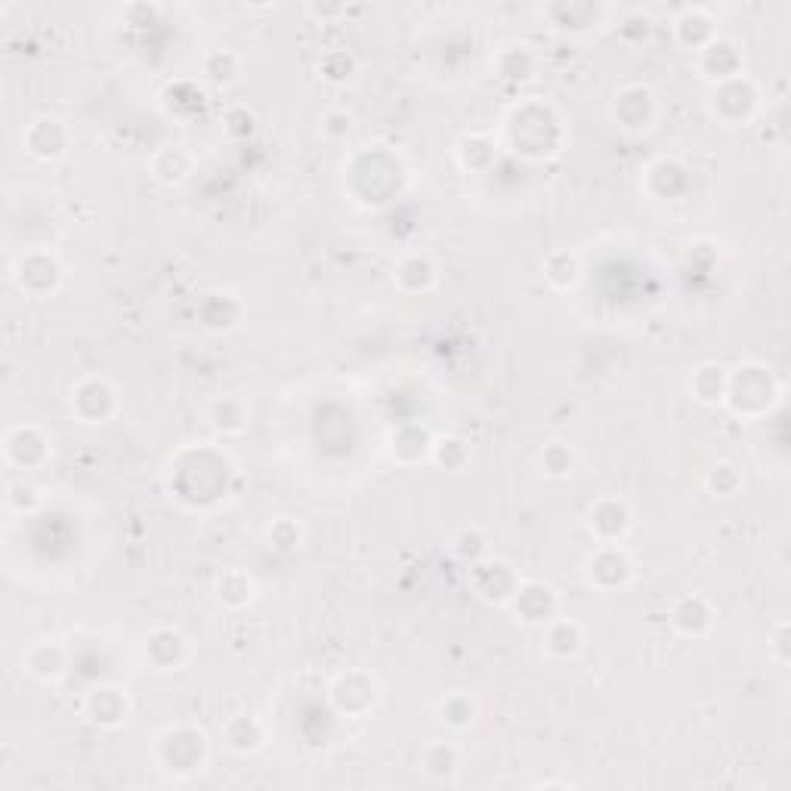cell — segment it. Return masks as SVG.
<instances>
[{"instance_id":"1","label":"cell","mask_w":791,"mask_h":791,"mask_svg":"<svg viewBox=\"0 0 791 791\" xmlns=\"http://www.w3.org/2000/svg\"><path fill=\"white\" fill-rule=\"evenodd\" d=\"M232 482V461L220 448H183L170 464V492L186 508H210L223 501Z\"/></svg>"},{"instance_id":"2","label":"cell","mask_w":791,"mask_h":791,"mask_svg":"<svg viewBox=\"0 0 791 791\" xmlns=\"http://www.w3.org/2000/svg\"><path fill=\"white\" fill-rule=\"evenodd\" d=\"M504 136L513 155L525 162H548L560 155L566 143V127L556 108L544 100H523L508 112L504 121Z\"/></svg>"},{"instance_id":"3","label":"cell","mask_w":791,"mask_h":791,"mask_svg":"<svg viewBox=\"0 0 791 791\" xmlns=\"http://www.w3.org/2000/svg\"><path fill=\"white\" fill-rule=\"evenodd\" d=\"M155 763L165 770L167 777H195L205 770V763L210 758V742L208 732L198 730L192 724H174L155 736V746H152Z\"/></svg>"},{"instance_id":"4","label":"cell","mask_w":791,"mask_h":791,"mask_svg":"<svg viewBox=\"0 0 791 791\" xmlns=\"http://www.w3.org/2000/svg\"><path fill=\"white\" fill-rule=\"evenodd\" d=\"M779 396H782V387H779L777 374L761 362H746V365L732 368L727 377L724 405H730V412L739 418H763L779 403Z\"/></svg>"},{"instance_id":"5","label":"cell","mask_w":791,"mask_h":791,"mask_svg":"<svg viewBox=\"0 0 791 791\" xmlns=\"http://www.w3.org/2000/svg\"><path fill=\"white\" fill-rule=\"evenodd\" d=\"M350 165H356L358 170L372 174V177H344L346 183H350V192H353L358 205H368V208H372V205H387V201H393V198L399 195V189H403L405 167L403 162H399L396 155H389V152H358Z\"/></svg>"},{"instance_id":"6","label":"cell","mask_w":791,"mask_h":791,"mask_svg":"<svg viewBox=\"0 0 791 791\" xmlns=\"http://www.w3.org/2000/svg\"><path fill=\"white\" fill-rule=\"evenodd\" d=\"M708 108L724 127H742L761 112V90L748 75H739L711 90Z\"/></svg>"},{"instance_id":"7","label":"cell","mask_w":791,"mask_h":791,"mask_svg":"<svg viewBox=\"0 0 791 791\" xmlns=\"http://www.w3.org/2000/svg\"><path fill=\"white\" fill-rule=\"evenodd\" d=\"M520 572L513 569V563L486 553L482 560L470 563V591L477 594L482 603H492V606H510V600L520 587Z\"/></svg>"},{"instance_id":"8","label":"cell","mask_w":791,"mask_h":791,"mask_svg":"<svg viewBox=\"0 0 791 791\" xmlns=\"http://www.w3.org/2000/svg\"><path fill=\"white\" fill-rule=\"evenodd\" d=\"M329 702L334 705L337 715L365 717L381 702V684L374 674L358 672V668L337 674L329 687Z\"/></svg>"},{"instance_id":"9","label":"cell","mask_w":791,"mask_h":791,"mask_svg":"<svg viewBox=\"0 0 791 791\" xmlns=\"http://www.w3.org/2000/svg\"><path fill=\"white\" fill-rule=\"evenodd\" d=\"M69 405H72V415L81 424L100 427V424H108L118 415V393H115V387L105 377L93 374V377H81L72 387Z\"/></svg>"},{"instance_id":"10","label":"cell","mask_w":791,"mask_h":791,"mask_svg":"<svg viewBox=\"0 0 791 791\" xmlns=\"http://www.w3.org/2000/svg\"><path fill=\"white\" fill-rule=\"evenodd\" d=\"M13 279L19 284V291H25L29 298H50V294L60 291L62 263L53 251L34 248V251H25L15 260Z\"/></svg>"},{"instance_id":"11","label":"cell","mask_w":791,"mask_h":791,"mask_svg":"<svg viewBox=\"0 0 791 791\" xmlns=\"http://www.w3.org/2000/svg\"><path fill=\"white\" fill-rule=\"evenodd\" d=\"M584 579L597 591H622L634 579V560L622 544H597L584 560Z\"/></svg>"},{"instance_id":"12","label":"cell","mask_w":791,"mask_h":791,"mask_svg":"<svg viewBox=\"0 0 791 791\" xmlns=\"http://www.w3.org/2000/svg\"><path fill=\"white\" fill-rule=\"evenodd\" d=\"M189 656H192V646H189V637L179 627H152L149 634L143 637V658H146L152 672H179L189 662Z\"/></svg>"},{"instance_id":"13","label":"cell","mask_w":791,"mask_h":791,"mask_svg":"<svg viewBox=\"0 0 791 791\" xmlns=\"http://www.w3.org/2000/svg\"><path fill=\"white\" fill-rule=\"evenodd\" d=\"M615 124L627 134H643L658 121V100L656 93L643 84H625L615 93L613 100Z\"/></svg>"},{"instance_id":"14","label":"cell","mask_w":791,"mask_h":791,"mask_svg":"<svg viewBox=\"0 0 791 791\" xmlns=\"http://www.w3.org/2000/svg\"><path fill=\"white\" fill-rule=\"evenodd\" d=\"M510 610L523 625L544 627L551 618L560 615V594H556L553 584L541 582V579L520 582L517 594L510 600Z\"/></svg>"},{"instance_id":"15","label":"cell","mask_w":791,"mask_h":791,"mask_svg":"<svg viewBox=\"0 0 791 791\" xmlns=\"http://www.w3.org/2000/svg\"><path fill=\"white\" fill-rule=\"evenodd\" d=\"M634 513L622 498H600L584 513V529L594 535L597 544H622L631 532Z\"/></svg>"},{"instance_id":"16","label":"cell","mask_w":791,"mask_h":791,"mask_svg":"<svg viewBox=\"0 0 791 791\" xmlns=\"http://www.w3.org/2000/svg\"><path fill=\"white\" fill-rule=\"evenodd\" d=\"M50 439H46V434L41 430V427H34V424H19V427H13L10 434H7V439H3V455H7V461L13 464V467H19V470H38V467H44L46 461H50Z\"/></svg>"},{"instance_id":"17","label":"cell","mask_w":791,"mask_h":791,"mask_svg":"<svg viewBox=\"0 0 791 791\" xmlns=\"http://www.w3.org/2000/svg\"><path fill=\"white\" fill-rule=\"evenodd\" d=\"M84 715L100 730H118L131 717V696L121 687L90 689L87 699H84Z\"/></svg>"},{"instance_id":"18","label":"cell","mask_w":791,"mask_h":791,"mask_svg":"<svg viewBox=\"0 0 791 791\" xmlns=\"http://www.w3.org/2000/svg\"><path fill=\"white\" fill-rule=\"evenodd\" d=\"M22 139H25V149H29L34 158H41V162H60L62 155L69 152V146H72L69 127H65L60 118H50V115H41V118L31 121Z\"/></svg>"},{"instance_id":"19","label":"cell","mask_w":791,"mask_h":791,"mask_svg":"<svg viewBox=\"0 0 791 791\" xmlns=\"http://www.w3.org/2000/svg\"><path fill=\"white\" fill-rule=\"evenodd\" d=\"M699 72H702L715 87L717 84H727V81H732V77L746 75L742 50L732 44V41L715 38L705 50H699Z\"/></svg>"},{"instance_id":"20","label":"cell","mask_w":791,"mask_h":791,"mask_svg":"<svg viewBox=\"0 0 791 791\" xmlns=\"http://www.w3.org/2000/svg\"><path fill=\"white\" fill-rule=\"evenodd\" d=\"M672 625L677 634L684 637H708L715 627V606L702 597V594H684L674 600L672 606Z\"/></svg>"},{"instance_id":"21","label":"cell","mask_w":791,"mask_h":791,"mask_svg":"<svg viewBox=\"0 0 791 791\" xmlns=\"http://www.w3.org/2000/svg\"><path fill=\"white\" fill-rule=\"evenodd\" d=\"M689 170L677 158H658L646 167L643 174V189L658 198V201H672L677 195L687 192Z\"/></svg>"},{"instance_id":"22","label":"cell","mask_w":791,"mask_h":791,"mask_svg":"<svg viewBox=\"0 0 791 791\" xmlns=\"http://www.w3.org/2000/svg\"><path fill=\"white\" fill-rule=\"evenodd\" d=\"M418 767L424 777L430 782H443V785H451L458 773H461V751L455 742H446V739H434L427 746L420 748L418 754Z\"/></svg>"},{"instance_id":"23","label":"cell","mask_w":791,"mask_h":791,"mask_svg":"<svg viewBox=\"0 0 791 791\" xmlns=\"http://www.w3.org/2000/svg\"><path fill=\"white\" fill-rule=\"evenodd\" d=\"M674 38L687 50H705L717 38V19L705 7H684L674 15Z\"/></svg>"},{"instance_id":"24","label":"cell","mask_w":791,"mask_h":791,"mask_svg":"<svg viewBox=\"0 0 791 791\" xmlns=\"http://www.w3.org/2000/svg\"><path fill=\"white\" fill-rule=\"evenodd\" d=\"M22 668H25V674H31L34 680H44V684L60 680L65 668H69V649H65L60 641L34 643V646L25 649V656H22Z\"/></svg>"},{"instance_id":"25","label":"cell","mask_w":791,"mask_h":791,"mask_svg":"<svg viewBox=\"0 0 791 791\" xmlns=\"http://www.w3.org/2000/svg\"><path fill=\"white\" fill-rule=\"evenodd\" d=\"M436 279H439V269L427 254L403 257L393 269V284L405 294H427L436 284Z\"/></svg>"},{"instance_id":"26","label":"cell","mask_w":791,"mask_h":791,"mask_svg":"<svg viewBox=\"0 0 791 791\" xmlns=\"http://www.w3.org/2000/svg\"><path fill=\"white\" fill-rule=\"evenodd\" d=\"M541 631H544V649H548V656L575 658L584 649V627L579 625L575 618L556 615V618H551Z\"/></svg>"},{"instance_id":"27","label":"cell","mask_w":791,"mask_h":791,"mask_svg":"<svg viewBox=\"0 0 791 791\" xmlns=\"http://www.w3.org/2000/svg\"><path fill=\"white\" fill-rule=\"evenodd\" d=\"M544 13H548V19L553 22V29L579 34V31L597 29L600 22H603V15H606V7H600V3H584L582 0V3H553V7H548Z\"/></svg>"},{"instance_id":"28","label":"cell","mask_w":791,"mask_h":791,"mask_svg":"<svg viewBox=\"0 0 791 791\" xmlns=\"http://www.w3.org/2000/svg\"><path fill=\"white\" fill-rule=\"evenodd\" d=\"M434 436L427 434V427H420V424H405V427H399L396 434L389 436V455L396 458L399 464H420L424 458H430V451H434Z\"/></svg>"},{"instance_id":"29","label":"cell","mask_w":791,"mask_h":791,"mask_svg":"<svg viewBox=\"0 0 791 791\" xmlns=\"http://www.w3.org/2000/svg\"><path fill=\"white\" fill-rule=\"evenodd\" d=\"M727 377H730V372H727L724 365H715V362L696 365L687 381L689 396L702 405H724V396H727Z\"/></svg>"},{"instance_id":"30","label":"cell","mask_w":791,"mask_h":791,"mask_svg":"<svg viewBox=\"0 0 791 791\" xmlns=\"http://www.w3.org/2000/svg\"><path fill=\"white\" fill-rule=\"evenodd\" d=\"M263 739H267L263 724L254 715H248V711L232 715L223 724V742L236 754H254V751L263 748Z\"/></svg>"},{"instance_id":"31","label":"cell","mask_w":791,"mask_h":791,"mask_svg":"<svg viewBox=\"0 0 791 791\" xmlns=\"http://www.w3.org/2000/svg\"><path fill=\"white\" fill-rule=\"evenodd\" d=\"M248 418H251V408H248V403L241 396L226 393V396L210 399L208 424L214 430H220L226 436H239L248 427Z\"/></svg>"},{"instance_id":"32","label":"cell","mask_w":791,"mask_h":791,"mask_svg":"<svg viewBox=\"0 0 791 791\" xmlns=\"http://www.w3.org/2000/svg\"><path fill=\"white\" fill-rule=\"evenodd\" d=\"M214 594H217V600H220L223 606H229V610H244V606L254 603L257 582L244 569H226V572L217 575V582H214Z\"/></svg>"},{"instance_id":"33","label":"cell","mask_w":791,"mask_h":791,"mask_svg":"<svg viewBox=\"0 0 791 791\" xmlns=\"http://www.w3.org/2000/svg\"><path fill=\"white\" fill-rule=\"evenodd\" d=\"M538 69V56L532 53L529 44H510L498 53L495 60V72L501 81H510V84H523V81H532Z\"/></svg>"},{"instance_id":"34","label":"cell","mask_w":791,"mask_h":791,"mask_svg":"<svg viewBox=\"0 0 791 791\" xmlns=\"http://www.w3.org/2000/svg\"><path fill=\"white\" fill-rule=\"evenodd\" d=\"M241 319V303L232 294L214 291L201 300V322L210 331H232Z\"/></svg>"},{"instance_id":"35","label":"cell","mask_w":791,"mask_h":791,"mask_svg":"<svg viewBox=\"0 0 791 791\" xmlns=\"http://www.w3.org/2000/svg\"><path fill=\"white\" fill-rule=\"evenodd\" d=\"M192 167H195L192 152L179 149V146H174V149H162L158 155H155V162H152L155 179H158L162 186H179V183H186V179L192 177Z\"/></svg>"},{"instance_id":"36","label":"cell","mask_w":791,"mask_h":791,"mask_svg":"<svg viewBox=\"0 0 791 791\" xmlns=\"http://www.w3.org/2000/svg\"><path fill=\"white\" fill-rule=\"evenodd\" d=\"M495 155H498V146L492 136L467 134L458 143V165L470 174H486L495 165Z\"/></svg>"},{"instance_id":"37","label":"cell","mask_w":791,"mask_h":791,"mask_svg":"<svg viewBox=\"0 0 791 791\" xmlns=\"http://www.w3.org/2000/svg\"><path fill=\"white\" fill-rule=\"evenodd\" d=\"M477 715H479V705L473 702L467 693H451V696H446V699L439 702V708H436L439 724L451 732L470 730V727L477 724Z\"/></svg>"},{"instance_id":"38","label":"cell","mask_w":791,"mask_h":791,"mask_svg":"<svg viewBox=\"0 0 791 791\" xmlns=\"http://www.w3.org/2000/svg\"><path fill=\"white\" fill-rule=\"evenodd\" d=\"M544 279L556 288V291H569L575 288L582 279V260L572 251H551L544 257Z\"/></svg>"},{"instance_id":"39","label":"cell","mask_w":791,"mask_h":791,"mask_svg":"<svg viewBox=\"0 0 791 791\" xmlns=\"http://www.w3.org/2000/svg\"><path fill=\"white\" fill-rule=\"evenodd\" d=\"M241 60L232 50H214L205 56V77L217 87H229L232 81H239Z\"/></svg>"},{"instance_id":"40","label":"cell","mask_w":791,"mask_h":791,"mask_svg":"<svg viewBox=\"0 0 791 791\" xmlns=\"http://www.w3.org/2000/svg\"><path fill=\"white\" fill-rule=\"evenodd\" d=\"M430 458H434L443 470H448V473H461L467 461H470V446H467L464 439H458V436H443V439H436L434 443Z\"/></svg>"},{"instance_id":"41","label":"cell","mask_w":791,"mask_h":791,"mask_svg":"<svg viewBox=\"0 0 791 791\" xmlns=\"http://www.w3.org/2000/svg\"><path fill=\"white\" fill-rule=\"evenodd\" d=\"M705 486H708V492L717 495V498H732V495L742 489V473H739V467H736V464L717 461L715 467L708 470Z\"/></svg>"},{"instance_id":"42","label":"cell","mask_w":791,"mask_h":791,"mask_svg":"<svg viewBox=\"0 0 791 791\" xmlns=\"http://www.w3.org/2000/svg\"><path fill=\"white\" fill-rule=\"evenodd\" d=\"M538 461H541V470H544L548 477L563 479L569 477L572 467H575V451H572L566 443H548V446L541 448Z\"/></svg>"},{"instance_id":"43","label":"cell","mask_w":791,"mask_h":791,"mask_svg":"<svg viewBox=\"0 0 791 791\" xmlns=\"http://www.w3.org/2000/svg\"><path fill=\"white\" fill-rule=\"evenodd\" d=\"M303 535L306 532H303V525L294 517H279L267 529L269 548H275V551H298L300 544H303Z\"/></svg>"},{"instance_id":"44","label":"cell","mask_w":791,"mask_h":791,"mask_svg":"<svg viewBox=\"0 0 791 791\" xmlns=\"http://www.w3.org/2000/svg\"><path fill=\"white\" fill-rule=\"evenodd\" d=\"M319 75L325 77V81H331V84H344V81H350V77L356 75V60H353L350 53H344V50H334V53H329V56H322V62H319Z\"/></svg>"},{"instance_id":"45","label":"cell","mask_w":791,"mask_h":791,"mask_svg":"<svg viewBox=\"0 0 791 791\" xmlns=\"http://www.w3.org/2000/svg\"><path fill=\"white\" fill-rule=\"evenodd\" d=\"M451 548H455V553L461 556L464 563H477V560H482L489 553V541H486V535L479 529H461L458 538L451 541Z\"/></svg>"},{"instance_id":"46","label":"cell","mask_w":791,"mask_h":791,"mask_svg":"<svg viewBox=\"0 0 791 791\" xmlns=\"http://www.w3.org/2000/svg\"><path fill=\"white\" fill-rule=\"evenodd\" d=\"M350 134H353V118H350L346 112H329V115L322 118V136H325V139L341 143V139H346Z\"/></svg>"},{"instance_id":"47","label":"cell","mask_w":791,"mask_h":791,"mask_svg":"<svg viewBox=\"0 0 791 791\" xmlns=\"http://www.w3.org/2000/svg\"><path fill=\"white\" fill-rule=\"evenodd\" d=\"M770 656L777 665H789V622H779L773 627V641H770Z\"/></svg>"}]
</instances>
